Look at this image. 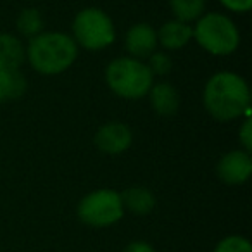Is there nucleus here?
<instances>
[{
    "label": "nucleus",
    "instance_id": "obj_7",
    "mask_svg": "<svg viewBox=\"0 0 252 252\" xmlns=\"http://www.w3.org/2000/svg\"><path fill=\"white\" fill-rule=\"evenodd\" d=\"M133 140L131 130L125 123L119 121H109L102 125L95 133V145L100 152L111 156L123 154L128 151Z\"/></svg>",
    "mask_w": 252,
    "mask_h": 252
},
{
    "label": "nucleus",
    "instance_id": "obj_12",
    "mask_svg": "<svg viewBox=\"0 0 252 252\" xmlns=\"http://www.w3.org/2000/svg\"><path fill=\"white\" fill-rule=\"evenodd\" d=\"M121 195L123 207L128 211H131L133 214L138 216H144L149 214L156 207V197L145 187H131V189H126Z\"/></svg>",
    "mask_w": 252,
    "mask_h": 252
},
{
    "label": "nucleus",
    "instance_id": "obj_5",
    "mask_svg": "<svg viewBox=\"0 0 252 252\" xmlns=\"http://www.w3.org/2000/svg\"><path fill=\"white\" fill-rule=\"evenodd\" d=\"M116 38L112 19L102 9L87 7L73 21V40L87 50H102Z\"/></svg>",
    "mask_w": 252,
    "mask_h": 252
},
{
    "label": "nucleus",
    "instance_id": "obj_14",
    "mask_svg": "<svg viewBox=\"0 0 252 252\" xmlns=\"http://www.w3.org/2000/svg\"><path fill=\"white\" fill-rule=\"evenodd\" d=\"M26 57V50L23 49L18 36L11 33H0V63L5 66L18 69Z\"/></svg>",
    "mask_w": 252,
    "mask_h": 252
},
{
    "label": "nucleus",
    "instance_id": "obj_4",
    "mask_svg": "<svg viewBox=\"0 0 252 252\" xmlns=\"http://www.w3.org/2000/svg\"><path fill=\"white\" fill-rule=\"evenodd\" d=\"M193 30V40H197L204 50L213 56H230L240 43V35L228 16L220 12H209L197 19Z\"/></svg>",
    "mask_w": 252,
    "mask_h": 252
},
{
    "label": "nucleus",
    "instance_id": "obj_21",
    "mask_svg": "<svg viewBox=\"0 0 252 252\" xmlns=\"http://www.w3.org/2000/svg\"><path fill=\"white\" fill-rule=\"evenodd\" d=\"M123 252H156V251L149 244H145V242H133V244L128 245Z\"/></svg>",
    "mask_w": 252,
    "mask_h": 252
},
{
    "label": "nucleus",
    "instance_id": "obj_15",
    "mask_svg": "<svg viewBox=\"0 0 252 252\" xmlns=\"http://www.w3.org/2000/svg\"><path fill=\"white\" fill-rule=\"evenodd\" d=\"M16 28L26 38H35L36 35H40L43 30V18L40 14L38 9L35 7H28L23 9L19 12L18 19H16Z\"/></svg>",
    "mask_w": 252,
    "mask_h": 252
},
{
    "label": "nucleus",
    "instance_id": "obj_10",
    "mask_svg": "<svg viewBox=\"0 0 252 252\" xmlns=\"http://www.w3.org/2000/svg\"><path fill=\"white\" fill-rule=\"evenodd\" d=\"M149 100L158 114L173 116L180 107V95L176 88L169 83H156L149 90Z\"/></svg>",
    "mask_w": 252,
    "mask_h": 252
},
{
    "label": "nucleus",
    "instance_id": "obj_9",
    "mask_svg": "<svg viewBox=\"0 0 252 252\" xmlns=\"http://www.w3.org/2000/svg\"><path fill=\"white\" fill-rule=\"evenodd\" d=\"M158 43V32L149 23H137L128 30L125 36V47L130 57L140 61L154 54Z\"/></svg>",
    "mask_w": 252,
    "mask_h": 252
},
{
    "label": "nucleus",
    "instance_id": "obj_20",
    "mask_svg": "<svg viewBox=\"0 0 252 252\" xmlns=\"http://www.w3.org/2000/svg\"><path fill=\"white\" fill-rule=\"evenodd\" d=\"M220 2L233 12H247L252 7V0H220Z\"/></svg>",
    "mask_w": 252,
    "mask_h": 252
},
{
    "label": "nucleus",
    "instance_id": "obj_8",
    "mask_svg": "<svg viewBox=\"0 0 252 252\" xmlns=\"http://www.w3.org/2000/svg\"><path fill=\"white\" fill-rule=\"evenodd\" d=\"M218 176L228 185H240L247 182L252 173V159L245 151H230L218 162Z\"/></svg>",
    "mask_w": 252,
    "mask_h": 252
},
{
    "label": "nucleus",
    "instance_id": "obj_17",
    "mask_svg": "<svg viewBox=\"0 0 252 252\" xmlns=\"http://www.w3.org/2000/svg\"><path fill=\"white\" fill-rule=\"evenodd\" d=\"M214 252H252V245L247 238L238 237V235H231L226 237L216 245Z\"/></svg>",
    "mask_w": 252,
    "mask_h": 252
},
{
    "label": "nucleus",
    "instance_id": "obj_6",
    "mask_svg": "<svg viewBox=\"0 0 252 252\" xmlns=\"http://www.w3.org/2000/svg\"><path fill=\"white\" fill-rule=\"evenodd\" d=\"M125 214L121 195L111 189L94 190L78 204V218L88 226L104 228L118 223Z\"/></svg>",
    "mask_w": 252,
    "mask_h": 252
},
{
    "label": "nucleus",
    "instance_id": "obj_2",
    "mask_svg": "<svg viewBox=\"0 0 252 252\" xmlns=\"http://www.w3.org/2000/svg\"><path fill=\"white\" fill-rule=\"evenodd\" d=\"M26 57L35 71L52 76L73 66L78 57V45L66 33H40L30 40Z\"/></svg>",
    "mask_w": 252,
    "mask_h": 252
},
{
    "label": "nucleus",
    "instance_id": "obj_16",
    "mask_svg": "<svg viewBox=\"0 0 252 252\" xmlns=\"http://www.w3.org/2000/svg\"><path fill=\"white\" fill-rule=\"evenodd\" d=\"M169 7L175 14V19L182 23H190L197 21L202 16L206 0H169Z\"/></svg>",
    "mask_w": 252,
    "mask_h": 252
},
{
    "label": "nucleus",
    "instance_id": "obj_1",
    "mask_svg": "<svg viewBox=\"0 0 252 252\" xmlns=\"http://www.w3.org/2000/svg\"><path fill=\"white\" fill-rule=\"evenodd\" d=\"M251 92L242 76L221 71L207 80L204 87V107L218 121H233L242 114L249 116Z\"/></svg>",
    "mask_w": 252,
    "mask_h": 252
},
{
    "label": "nucleus",
    "instance_id": "obj_13",
    "mask_svg": "<svg viewBox=\"0 0 252 252\" xmlns=\"http://www.w3.org/2000/svg\"><path fill=\"white\" fill-rule=\"evenodd\" d=\"M26 92V80L19 69L0 63V102L19 98Z\"/></svg>",
    "mask_w": 252,
    "mask_h": 252
},
{
    "label": "nucleus",
    "instance_id": "obj_19",
    "mask_svg": "<svg viewBox=\"0 0 252 252\" xmlns=\"http://www.w3.org/2000/svg\"><path fill=\"white\" fill-rule=\"evenodd\" d=\"M238 140H240L242 147L245 152L252 151V121L251 118H247L242 125L240 131H238Z\"/></svg>",
    "mask_w": 252,
    "mask_h": 252
},
{
    "label": "nucleus",
    "instance_id": "obj_11",
    "mask_svg": "<svg viewBox=\"0 0 252 252\" xmlns=\"http://www.w3.org/2000/svg\"><path fill=\"white\" fill-rule=\"evenodd\" d=\"M192 26L178 21V19H173L161 26V30L158 32V42L168 50H178L185 47L192 40Z\"/></svg>",
    "mask_w": 252,
    "mask_h": 252
},
{
    "label": "nucleus",
    "instance_id": "obj_3",
    "mask_svg": "<svg viewBox=\"0 0 252 252\" xmlns=\"http://www.w3.org/2000/svg\"><path fill=\"white\" fill-rule=\"evenodd\" d=\"M107 87L118 97L137 100L149 94L154 83V74L140 59L135 57H118L109 63L105 69Z\"/></svg>",
    "mask_w": 252,
    "mask_h": 252
},
{
    "label": "nucleus",
    "instance_id": "obj_18",
    "mask_svg": "<svg viewBox=\"0 0 252 252\" xmlns=\"http://www.w3.org/2000/svg\"><path fill=\"white\" fill-rule=\"evenodd\" d=\"M171 57L164 52H154L149 56V64L147 67L151 69L152 74H159V76H164L171 71Z\"/></svg>",
    "mask_w": 252,
    "mask_h": 252
}]
</instances>
